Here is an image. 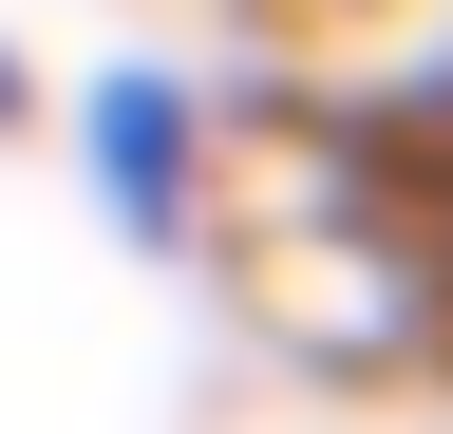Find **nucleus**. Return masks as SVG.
Segmentation results:
<instances>
[{
	"mask_svg": "<svg viewBox=\"0 0 453 434\" xmlns=\"http://www.w3.org/2000/svg\"><path fill=\"white\" fill-rule=\"evenodd\" d=\"M95 171H113V208H170V171H189V114H170L151 76H95Z\"/></svg>",
	"mask_w": 453,
	"mask_h": 434,
	"instance_id": "f257e3e1",
	"label": "nucleus"
},
{
	"mask_svg": "<svg viewBox=\"0 0 453 434\" xmlns=\"http://www.w3.org/2000/svg\"><path fill=\"white\" fill-rule=\"evenodd\" d=\"M0 114H19V76H0Z\"/></svg>",
	"mask_w": 453,
	"mask_h": 434,
	"instance_id": "f03ea898",
	"label": "nucleus"
}]
</instances>
